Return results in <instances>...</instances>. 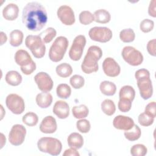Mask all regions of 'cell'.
Wrapping results in <instances>:
<instances>
[{
  "label": "cell",
  "mask_w": 156,
  "mask_h": 156,
  "mask_svg": "<svg viewBox=\"0 0 156 156\" xmlns=\"http://www.w3.org/2000/svg\"><path fill=\"white\" fill-rule=\"evenodd\" d=\"M55 71L58 76L65 78L71 75L73 73V68L69 64L67 63H63L57 66Z\"/></svg>",
  "instance_id": "cell-27"
},
{
  "label": "cell",
  "mask_w": 156,
  "mask_h": 156,
  "mask_svg": "<svg viewBox=\"0 0 156 156\" xmlns=\"http://www.w3.org/2000/svg\"><path fill=\"white\" fill-rule=\"evenodd\" d=\"M118 108L122 112H129L132 107V101L128 99H119L118 102Z\"/></svg>",
  "instance_id": "cell-41"
},
{
  "label": "cell",
  "mask_w": 156,
  "mask_h": 156,
  "mask_svg": "<svg viewBox=\"0 0 156 156\" xmlns=\"http://www.w3.org/2000/svg\"><path fill=\"white\" fill-rule=\"evenodd\" d=\"M94 21L96 23L105 24L108 23L111 20V15L110 13L105 9H99L94 12Z\"/></svg>",
  "instance_id": "cell-23"
},
{
  "label": "cell",
  "mask_w": 156,
  "mask_h": 156,
  "mask_svg": "<svg viewBox=\"0 0 156 156\" xmlns=\"http://www.w3.org/2000/svg\"><path fill=\"white\" fill-rule=\"evenodd\" d=\"M102 69L105 75L114 77L118 76L121 71L119 64L112 57H107L102 63Z\"/></svg>",
  "instance_id": "cell-15"
},
{
  "label": "cell",
  "mask_w": 156,
  "mask_h": 156,
  "mask_svg": "<svg viewBox=\"0 0 156 156\" xmlns=\"http://www.w3.org/2000/svg\"><path fill=\"white\" fill-rule=\"evenodd\" d=\"M76 127L79 132L86 133L90 131L91 125L89 121L85 119H82L77 121Z\"/></svg>",
  "instance_id": "cell-38"
},
{
  "label": "cell",
  "mask_w": 156,
  "mask_h": 156,
  "mask_svg": "<svg viewBox=\"0 0 156 156\" xmlns=\"http://www.w3.org/2000/svg\"><path fill=\"white\" fill-rule=\"evenodd\" d=\"M22 121L28 126H36L38 122V117L37 115L34 112H28L23 116Z\"/></svg>",
  "instance_id": "cell-34"
},
{
  "label": "cell",
  "mask_w": 156,
  "mask_h": 156,
  "mask_svg": "<svg viewBox=\"0 0 156 156\" xmlns=\"http://www.w3.org/2000/svg\"><path fill=\"white\" fill-rule=\"evenodd\" d=\"M144 113L147 115H149L150 116L155 118L156 116L155 112V102L152 101L149 102L145 107Z\"/></svg>",
  "instance_id": "cell-42"
},
{
  "label": "cell",
  "mask_w": 156,
  "mask_h": 156,
  "mask_svg": "<svg viewBox=\"0 0 156 156\" xmlns=\"http://www.w3.org/2000/svg\"><path fill=\"white\" fill-rule=\"evenodd\" d=\"M90 38L95 41L106 43L110 41L113 36L112 31L106 27H94L88 32Z\"/></svg>",
  "instance_id": "cell-10"
},
{
  "label": "cell",
  "mask_w": 156,
  "mask_h": 156,
  "mask_svg": "<svg viewBox=\"0 0 156 156\" xmlns=\"http://www.w3.org/2000/svg\"><path fill=\"white\" fill-rule=\"evenodd\" d=\"M57 15L58 19L65 25L71 26L75 23L74 11L68 5H61L57 10Z\"/></svg>",
  "instance_id": "cell-14"
},
{
  "label": "cell",
  "mask_w": 156,
  "mask_h": 156,
  "mask_svg": "<svg viewBox=\"0 0 156 156\" xmlns=\"http://www.w3.org/2000/svg\"><path fill=\"white\" fill-rule=\"evenodd\" d=\"M154 26V23L149 19H144L140 23V28L141 30L144 33H147L151 31Z\"/></svg>",
  "instance_id": "cell-40"
},
{
  "label": "cell",
  "mask_w": 156,
  "mask_h": 156,
  "mask_svg": "<svg viewBox=\"0 0 156 156\" xmlns=\"http://www.w3.org/2000/svg\"><path fill=\"white\" fill-rule=\"evenodd\" d=\"M119 38L124 43H130L135 40V34L133 29L130 28L124 29L120 32Z\"/></svg>",
  "instance_id": "cell-33"
},
{
  "label": "cell",
  "mask_w": 156,
  "mask_h": 156,
  "mask_svg": "<svg viewBox=\"0 0 156 156\" xmlns=\"http://www.w3.org/2000/svg\"><path fill=\"white\" fill-rule=\"evenodd\" d=\"M86 44V38L83 35L75 37L69 51V58L74 61H77L81 58L84 47Z\"/></svg>",
  "instance_id": "cell-11"
},
{
  "label": "cell",
  "mask_w": 156,
  "mask_h": 156,
  "mask_svg": "<svg viewBox=\"0 0 156 156\" xmlns=\"http://www.w3.org/2000/svg\"><path fill=\"white\" fill-rule=\"evenodd\" d=\"M39 35H29L25 39V44L33 55L37 58H42L46 52V46Z\"/></svg>",
  "instance_id": "cell-7"
},
{
  "label": "cell",
  "mask_w": 156,
  "mask_h": 156,
  "mask_svg": "<svg viewBox=\"0 0 156 156\" xmlns=\"http://www.w3.org/2000/svg\"><path fill=\"white\" fill-rule=\"evenodd\" d=\"M15 60L17 65L21 66L23 73L26 75L32 74L36 69L35 63L26 50H18L15 54Z\"/></svg>",
  "instance_id": "cell-6"
},
{
  "label": "cell",
  "mask_w": 156,
  "mask_h": 156,
  "mask_svg": "<svg viewBox=\"0 0 156 156\" xmlns=\"http://www.w3.org/2000/svg\"><path fill=\"white\" fill-rule=\"evenodd\" d=\"M7 35L6 34L3 32H1V45H2L4 43H5L7 41Z\"/></svg>",
  "instance_id": "cell-46"
},
{
  "label": "cell",
  "mask_w": 156,
  "mask_h": 156,
  "mask_svg": "<svg viewBox=\"0 0 156 156\" xmlns=\"http://www.w3.org/2000/svg\"><path fill=\"white\" fill-rule=\"evenodd\" d=\"M37 146L41 152L54 156L59 155L62 149V144L60 141L52 137L41 138L38 141Z\"/></svg>",
  "instance_id": "cell-5"
},
{
  "label": "cell",
  "mask_w": 156,
  "mask_h": 156,
  "mask_svg": "<svg viewBox=\"0 0 156 156\" xmlns=\"http://www.w3.org/2000/svg\"><path fill=\"white\" fill-rule=\"evenodd\" d=\"M155 39L151 40L147 44V50L149 54L152 56H155Z\"/></svg>",
  "instance_id": "cell-43"
},
{
  "label": "cell",
  "mask_w": 156,
  "mask_h": 156,
  "mask_svg": "<svg viewBox=\"0 0 156 156\" xmlns=\"http://www.w3.org/2000/svg\"><path fill=\"white\" fill-rule=\"evenodd\" d=\"M5 80L10 85L18 86L22 82V76L16 71H10L7 73Z\"/></svg>",
  "instance_id": "cell-22"
},
{
  "label": "cell",
  "mask_w": 156,
  "mask_h": 156,
  "mask_svg": "<svg viewBox=\"0 0 156 156\" xmlns=\"http://www.w3.org/2000/svg\"><path fill=\"white\" fill-rule=\"evenodd\" d=\"M101 109L105 115L111 116L115 113L116 106L113 101L107 99L101 103Z\"/></svg>",
  "instance_id": "cell-30"
},
{
  "label": "cell",
  "mask_w": 156,
  "mask_h": 156,
  "mask_svg": "<svg viewBox=\"0 0 156 156\" xmlns=\"http://www.w3.org/2000/svg\"><path fill=\"white\" fill-rule=\"evenodd\" d=\"M147 147L141 144H135L130 149V154L133 156H144L147 154Z\"/></svg>",
  "instance_id": "cell-36"
},
{
  "label": "cell",
  "mask_w": 156,
  "mask_h": 156,
  "mask_svg": "<svg viewBox=\"0 0 156 156\" xmlns=\"http://www.w3.org/2000/svg\"><path fill=\"white\" fill-rule=\"evenodd\" d=\"M80 154L79 153L76 151V149L73 148H70L68 149H66L64 153L63 154V156H79Z\"/></svg>",
  "instance_id": "cell-45"
},
{
  "label": "cell",
  "mask_w": 156,
  "mask_h": 156,
  "mask_svg": "<svg viewBox=\"0 0 156 156\" xmlns=\"http://www.w3.org/2000/svg\"><path fill=\"white\" fill-rule=\"evenodd\" d=\"M101 93L106 96H113L116 91V85L110 81L104 80L102 82L99 86Z\"/></svg>",
  "instance_id": "cell-24"
},
{
  "label": "cell",
  "mask_w": 156,
  "mask_h": 156,
  "mask_svg": "<svg viewBox=\"0 0 156 156\" xmlns=\"http://www.w3.org/2000/svg\"><path fill=\"white\" fill-rule=\"evenodd\" d=\"M1 141H2V143H1V148L3 147V146L5 144V141H6V139H5V137L4 136L3 133H1Z\"/></svg>",
  "instance_id": "cell-47"
},
{
  "label": "cell",
  "mask_w": 156,
  "mask_h": 156,
  "mask_svg": "<svg viewBox=\"0 0 156 156\" xmlns=\"http://www.w3.org/2000/svg\"><path fill=\"white\" fill-rule=\"evenodd\" d=\"M72 113L75 118L83 119L88 116L89 110L86 105L82 104L79 106L73 107L72 108Z\"/></svg>",
  "instance_id": "cell-29"
},
{
  "label": "cell",
  "mask_w": 156,
  "mask_h": 156,
  "mask_svg": "<svg viewBox=\"0 0 156 156\" xmlns=\"http://www.w3.org/2000/svg\"><path fill=\"white\" fill-rule=\"evenodd\" d=\"M53 113L60 119H65L69 115V107L63 101H57L54 105Z\"/></svg>",
  "instance_id": "cell-18"
},
{
  "label": "cell",
  "mask_w": 156,
  "mask_h": 156,
  "mask_svg": "<svg viewBox=\"0 0 156 156\" xmlns=\"http://www.w3.org/2000/svg\"><path fill=\"white\" fill-rule=\"evenodd\" d=\"M119 99H128L133 101L135 96V91L134 88L130 85H124L119 90Z\"/></svg>",
  "instance_id": "cell-25"
},
{
  "label": "cell",
  "mask_w": 156,
  "mask_h": 156,
  "mask_svg": "<svg viewBox=\"0 0 156 156\" xmlns=\"http://www.w3.org/2000/svg\"><path fill=\"white\" fill-rule=\"evenodd\" d=\"M135 77L141 98L145 100L151 98L153 94V87L149 71L146 69H138L135 72Z\"/></svg>",
  "instance_id": "cell-3"
},
{
  "label": "cell",
  "mask_w": 156,
  "mask_h": 156,
  "mask_svg": "<svg viewBox=\"0 0 156 156\" xmlns=\"http://www.w3.org/2000/svg\"><path fill=\"white\" fill-rule=\"evenodd\" d=\"M19 8L13 3L8 4L2 10L3 17L8 21H13L18 16Z\"/></svg>",
  "instance_id": "cell-19"
},
{
  "label": "cell",
  "mask_w": 156,
  "mask_h": 156,
  "mask_svg": "<svg viewBox=\"0 0 156 156\" xmlns=\"http://www.w3.org/2000/svg\"><path fill=\"white\" fill-rule=\"evenodd\" d=\"M121 55L123 59L132 66H138L143 61L141 52L132 46H125L122 50Z\"/></svg>",
  "instance_id": "cell-8"
},
{
  "label": "cell",
  "mask_w": 156,
  "mask_h": 156,
  "mask_svg": "<svg viewBox=\"0 0 156 156\" xmlns=\"http://www.w3.org/2000/svg\"><path fill=\"white\" fill-rule=\"evenodd\" d=\"M34 80L38 88L43 92H49L53 88V81L51 76L45 72L37 73Z\"/></svg>",
  "instance_id": "cell-13"
},
{
  "label": "cell",
  "mask_w": 156,
  "mask_h": 156,
  "mask_svg": "<svg viewBox=\"0 0 156 156\" xmlns=\"http://www.w3.org/2000/svg\"><path fill=\"white\" fill-rule=\"evenodd\" d=\"M57 32L53 27H48L43 32H41L38 35L41 37L42 41L45 43H50L53 38L56 36Z\"/></svg>",
  "instance_id": "cell-31"
},
{
  "label": "cell",
  "mask_w": 156,
  "mask_h": 156,
  "mask_svg": "<svg viewBox=\"0 0 156 156\" xmlns=\"http://www.w3.org/2000/svg\"><path fill=\"white\" fill-rule=\"evenodd\" d=\"M69 42L63 36L58 37L51 45L49 51V57L54 62L61 61L67 50Z\"/></svg>",
  "instance_id": "cell-4"
},
{
  "label": "cell",
  "mask_w": 156,
  "mask_h": 156,
  "mask_svg": "<svg viewBox=\"0 0 156 156\" xmlns=\"http://www.w3.org/2000/svg\"><path fill=\"white\" fill-rule=\"evenodd\" d=\"M155 0H152L150 2L149 8H148V13L150 16L152 17L156 16V12H155Z\"/></svg>",
  "instance_id": "cell-44"
},
{
  "label": "cell",
  "mask_w": 156,
  "mask_h": 156,
  "mask_svg": "<svg viewBox=\"0 0 156 156\" xmlns=\"http://www.w3.org/2000/svg\"><path fill=\"white\" fill-rule=\"evenodd\" d=\"M141 132L140 128L135 124H134L130 129L128 130H125L124 132L125 138L131 141L138 140L141 136Z\"/></svg>",
  "instance_id": "cell-28"
},
{
  "label": "cell",
  "mask_w": 156,
  "mask_h": 156,
  "mask_svg": "<svg viewBox=\"0 0 156 156\" xmlns=\"http://www.w3.org/2000/svg\"><path fill=\"white\" fill-rule=\"evenodd\" d=\"M56 93L58 98L62 99H67L71 95V89L68 84L60 83L57 87Z\"/></svg>",
  "instance_id": "cell-32"
},
{
  "label": "cell",
  "mask_w": 156,
  "mask_h": 156,
  "mask_svg": "<svg viewBox=\"0 0 156 156\" xmlns=\"http://www.w3.org/2000/svg\"><path fill=\"white\" fill-rule=\"evenodd\" d=\"M5 104L9 110L15 115L21 114L25 109L24 99L17 94H10L5 99Z\"/></svg>",
  "instance_id": "cell-9"
},
{
  "label": "cell",
  "mask_w": 156,
  "mask_h": 156,
  "mask_svg": "<svg viewBox=\"0 0 156 156\" xmlns=\"http://www.w3.org/2000/svg\"><path fill=\"white\" fill-rule=\"evenodd\" d=\"M67 142L70 147L78 149L83 146V138L80 134L76 132H73L68 136Z\"/></svg>",
  "instance_id": "cell-21"
},
{
  "label": "cell",
  "mask_w": 156,
  "mask_h": 156,
  "mask_svg": "<svg viewBox=\"0 0 156 156\" xmlns=\"http://www.w3.org/2000/svg\"><path fill=\"white\" fill-rule=\"evenodd\" d=\"M134 124L133 119L124 115L116 116L113 121V126L115 128L119 130H128L130 129Z\"/></svg>",
  "instance_id": "cell-16"
},
{
  "label": "cell",
  "mask_w": 156,
  "mask_h": 156,
  "mask_svg": "<svg viewBox=\"0 0 156 156\" xmlns=\"http://www.w3.org/2000/svg\"><path fill=\"white\" fill-rule=\"evenodd\" d=\"M138 120L139 124L141 126L147 127V126H149L153 124L154 118L150 116L149 115H147L146 113H145L144 112V113L140 114V115L138 116Z\"/></svg>",
  "instance_id": "cell-39"
},
{
  "label": "cell",
  "mask_w": 156,
  "mask_h": 156,
  "mask_svg": "<svg viewBox=\"0 0 156 156\" xmlns=\"http://www.w3.org/2000/svg\"><path fill=\"white\" fill-rule=\"evenodd\" d=\"M24 35L20 30H13L10 34V44L11 46L17 47L21 44L23 41Z\"/></svg>",
  "instance_id": "cell-26"
},
{
  "label": "cell",
  "mask_w": 156,
  "mask_h": 156,
  "mask_svg": "<svg viewBox=\"0 0 156 156\" xmlns=\"http://www.w3.org/2000/svg\"><path fill=\"white\" fill-rule=\"evenodd\" d=\"M57 129L55 119L52 116L44 117L40 125V130L44 133H53Z\"/></svg>",
  "instance_id": "cell-17"
},
{
  "label": "cell",
  "mask_w": 156,
  "mask_h": 156,
  "mask_svg": "<svg viewBox=\"0 0 156 156\" xmlns=\"http://www.w3.org/2000/svg\"><path fill=\"white\" fill-rule=\"evenodd\" d=\"M26 134V129L21 124H15L9 133V141L14 146H20L23 143Z\"/></svg>",
  "instance_id": "cell-12"
},
{
  "label": "cell",
  "mask_w": 156,
  "mask_h": 156,
  "mask_svg": "<svg viewBox=\"0 0 156 156\" xmlns=\"http://www.w3.org/2000/svg\"><path fill=\"white\" fill-rule=\"evenodd\" d=\"M102 55V49L98 46H90L81 65V69L85 74L96 72L99 66L98 61Z\"/></svg>",
  "instance_id": "cell-2"
},
{
  "label": "cell",
  "mask_w": 156,
  "mask_h": 156,
  "mask_svg": "<svg viewBox=\"0 0 156 156\" xmlns=\"http://www.w3.org/2000/svg\"><path fill=\"white\" fill-rule=\"evenodd\" d=\"M79 21L83 25H88L94 21V15L88 10H84L80 12L79 16Z\"/></svg>",
  "instance_id": "cell-35"
},
{
  "label": "cell",
  "mask_w": 156,
  "mask_h": 156,
  "mask_svg": "<svg viewBox=\"0 0 156 156\" xmlns=\"http://www.w3.org/2000/svg\"><path fill=\"white\" fill-rule=\"evenodd\" d=\"M22 20L29 30L38 31L42 29L47 23L48 16L46 9L39 2H29L23 8Z\"/></svg>",
  "instance_id": "cell-1"
},
{
  "label": "cell",
  "mask_w": 156,
  "mask_h": 156,
  "mask_svg": "<svg viewBox=\"0 0 156 156\" xmlns=\"http://www.w3.org/2000/svg\"><path fill=\"white\" fill-rule=\"evenodd\" d=\"M71 85L75 89H79L84 85V78L78 74L73 75L69 80Z\"/></svg>",
  "instance_id": "cell-37"
},
{
  "label": "cell",
  "mask_w": 156,
  "mask_h": 156,
  "mask_svg": "<svg viewBox=\"0 0 156 156\" xmlns=\"http://www.w3.org/2000/svg\"><path fill=\"white\" fill-rule=\"evenodd\" d=\"M37 104L41 108L49 107L52 102V96L48 92H42L36 96Z\"/></svg>",
  "instance_id": "cell-20"
}]
</instances>
